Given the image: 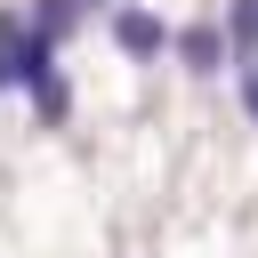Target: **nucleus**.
I'll return each instance as SVG.
<instances>
[{
	"mask_svg": "<svg viewBox=\"0 0 258 258\" xmlns=\"http://www.w3.org/2000/svg\"><path fill=\"white\" fill-rule=\"evenodd\" d=\"M113 40H121L129 56H161V48H169V24L145 16V8H121V16H113Z\"/></svg>",
	"mask_w": 258,
	"mask_h": 258,
	"instance_id": "1",
	"label": "nucleus"
},
{
	"mask_svg": "<svg viewBox=\"0 0 258 258\" xmlns=\"http://www.w3.org/2000/svg\"><path fill=\"white\" fill-rule=\"evenodd\" d=\"M177 56H185L194 73H218V64H226V32H218V24H185V32H177Z\"/></svg>",
	"mask_w": 258,
	"mask_h": 258,
	"instance_id": "2",
	"label": "nucleus"
},
{
	"mask_svg": "<svg viewBox=\"0 0 258 258\" xmlns=\"http://www.w3.org/2000/svg\"><path fill=\"white\" fill-rule=\"evenodd\" d=\"M226 48H242V56L258 48V0H234L226 8Z\"/></svg>",
	"mask_w": 258,
	"mask_h": 258,
	"instance_id": "3",
	"label": "nucleus"
},
{
	"mask_svg": "<svg viewBox=\"0 0 258 258\" xmlns=\"http://www.w3.org/2000/svg\"><path fill=\"white\" fill-rule=\"evenodd\" d=\"M32 105H40V121H64V113H73V97H64V81H40V89H32Z\"/></svg>",
	"mask_w": 258,
	"mask_h": 258,
	"instance_id": "4",
	"label": "nucleus"
},
{
	"mask_svg": "<svg viewBox=\"0 0 258 258\" xmlns=\"http://www.w3.org/2000/svg\"><path fill=\"white\" fill-rule=\"evenodd\" d=\"M242 113H250V121H258V64H250V73H242Z\"/></svg>",
	"mask_w": 258,
	"mask_h": 258,
	"instance_id": "5",
	"label": "nucleus"
},
{
	"mask_svg": "<svg viewBox=\"0 0 258 258\" xmlns=\"http://www.w3.org/2000/svg\"><path fill=\"white\" fill-rule=\"evenodd\" d=\"M73 8H97V0H73Z\"/></svg>",
	"mask_w": 258,
	"mask_h": 258,
	"instance_id": "6",
	"label": "nucleus"
}]
</instances>
